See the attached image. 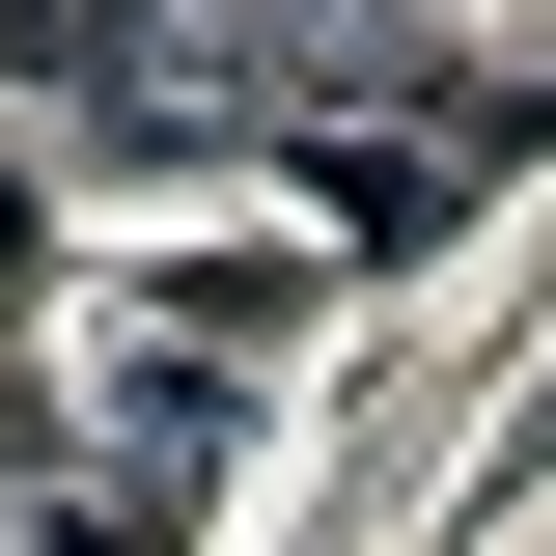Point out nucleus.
I'll return each instance as SVG.
<instances>
[{
    "mask_svg": "<svg viewBox=\"0 0 556 556\" xmlns=\"http://www.w3.org/2000/svg\"><path fill=\"white\" fill-rule=\"evenodd\" d=\"M362 112H445L417 0H251V139H362Z\"/></svg>",
    "mask_w": 556,
    "mask_h": 556,
    "instance_id": "f03ea898",
    "label": "nucleus"
},
{
    "mask_svg": "<svg viewBox=\"0 0 556 556\" xmlns=\"http://www.w3.org/2000/svg\"><path fill=\"white\" fill-rule=\"evenodd\" d=\"M28 556H167V473H56V501H28Z\"/></svg>",
    "mask_w": 556,
    "mask_h": 556,
    "instance_id": "7ed1b4c3",
    "label": "nucleus"
},
{
    "mask_svg": "<svg viewBox=\"0 0 556 556\" xmlns=\"http://www.w3.org/2000/svg\"><path fill=\"white\" fill-rule=\"evenodd\" d=\"M28 251H56V223H28V167H0V306H28Z\"/></svg>",
    "mask_w": 556,
    "mask_h": 556,
    "instance_id": "20e7f679",
    "label": "nucleus"
},
{
    "mask_svg": "<svg viewBox=\"0 0 556 556\" xmlns=\"http://www.w3.org/2000/svg\"><path fill=\"white\" fill-rule=\"evenodd\" d=\"M0 56L84 84L112 139H251V0H0Z\"/></svg>",
    "mask_w": 556,
    "mask_h": 556,
    "instance_id": "f257e3e1",
    "label": "nucleus"
}]
</instances>
